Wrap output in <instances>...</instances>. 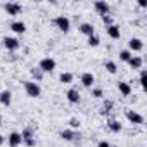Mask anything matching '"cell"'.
I'll list each match as a JSON object with an SVG mask.
<instances>
[{"label": "cell", "mask_w": 147, "mask_h": 147, "mask_svg": "<svg viewBox=\"0 0 147 147\" xmlns=\"http://www.w3.org/2000/svg\"><path fill=\"white\" fill-rule=\"evenodd\" d=\"M23 83H24V92L28 94V97H31V99H38V97L42 95V88H40V85H38L36 82L28 80V82H23Z\"/></svg>", "instance_id": "1"}, {"label": "cell", "mask_w": 147, "mask_h": 147, "mask_svg": "<svg viewBox=\"0 0 147 147\" xmlns=\"http://www.w3.org/2000/svg\"><path fill=\"white\" fill-rule=\"evenodd\" d=\"M55 66H57V62L52 57H43L40 61V64H38V67H40V71L43 73V75H45V73H52L55 69Z\"/></svg>", "instance_id": "2"}, {"label": "cell", "mask_w": 147, "mask_h": 147, "mask_svg": "<svg viewBox=\"0 0 147 147\" xmlns=\"http://www.w3.org/2000/svg\"><path fill=\"white\" fill-rule=\"evenodd\" d=\"M54 24H55L57 30H61V31H64V33H67V31L71 30V21H69L67 16H57V18L54 19Z\"/></svg>", "instance_id": "3"}, {"label": "cell", "mask_w": 147, "mask_h": 147, "mask_svg": "<svg viewBox=\"0 0 147 147\" xmlns=\"http://www.w3.org/2000/svg\"><path fill=\"white\" fill-rule=\"evenodd\" d=\"M125 116H126V119H128L131 125H142V123H144V116H142L140 113L133 111V109H126V111H125Z\"/></svg>", "instance_id": "4"}, {"label": "cell", "mask_w": 147, "mask_h": 147, "mask_svg": "<svg viewBox=\"0 0 147 147\" xmlns=\"http://www.w3.org/2000/svg\"><path fill=\"white\" fill-rule=\"evenodd\" d=\"M4 47L7 49V50H11V52H14V50H18L19 47H21V42L18 40V38H14V36H4Z\"/></svg>", "instance_id": "5"}, {"label": "cell", "mask_w": 147, "mask_h": 147, "mask_svg": "<svg viewBox=\"0 0 147 147\" xmlns=\"http://www.w3.org/2000/svg\"><path fill=\"white\" fill-rule=\"evenodd\" d=\"M4 9H5V12H7L9 16H18V14L21 12L23 5H21L19 2H7V4L4 5Z\"/></svg>", "instance_id": "6"}, {"label": "cell", "mask_w": 147, "mask_h": 147, "mask_svg": "<svg viewBox=\"0 0 147 147\" xmlns=\"http://www.w3.org/2000/svg\"><path fill=\"white\" fill-rule=\"evenodd\" d=\"M61 138L66 140V142H71V140H76L80 138V133H76V130H71V128H64L61 131Z\"/></svg>", "instance_id": "7"}, {"label": "cell", "mask_w": 147, "mask_h": 147, "mask_svg": "<svg viewBox=\"0 0 147 147\" xmlns=\"http://www.w3.org/2000/svg\"><path fill=\"white\" fill-rule=\"evenodd\" d=\"M94 9H95V12H97V14H100V16L109 14V4H107V2H104V0H97V2L94 4Z\"/></svg>", "instance_id": "8"}, {"label": "cell", "mask_w": 147, "mask_h": 147, "mask_svg": "<svg viewBox=\"0 0 147 147\" xmlns=\"http://www.w3.org/2000/svg\"><path fill=\"white\" fill-rule=\"evenodd\" d=\"M128 47H130V52H140V50H144V42L140 40V38H130V42H128Z\"/></svg>", "instance_id": "9"}, {"label": "cell", "mask_w": 147, "mask_h": 147, "mask_svg": "<svg viewBox=\"0 0 147 147\" xmlns=\"http://www.w3.org/2000/svg\"><path fill=\"white\" fill-rule=\"evenodd\" d=\"M66 99H67L69 104H78L80 102V92L76 88H69L67 94H66Z\"/></svg>", "instance_id": "10"}, {"label": "cell", "mask_w": 147, "mask_h": 147, "mask_svg": "<svg viewBox=\"0 0 147 147\" xmlns=\"http://www.w3.org/2000/svg\"><path fill=\"white\" fill-rule=\"evenodd\" d=\"M21 144H23V137H21V133L12 131V133L9 135V147H19Z\"/></svg>", "instance_id": "11"}, {"label": "cell", "mask_w": 147, "mask_h": 147, "mask_svg": "<svg viewBox=\"0 0 147 147\" xmlns=\"http://www.w3.org/2000/svg\"><path fill=\"white\" fill-rule=\"evenodd\" d=\"M80 80H82V85H83V87H87V88L94 87V83H95V76L92 75V73H83Z\"/></svg>", "instance_id": "12"}, {"label": "cell", "mask_w": 147, "mask_h": 147, "mask_svg": "<svg viewBox=\"0 0 147 147\" xmlns=\"http://www.w3.org/2000/svg\"><path fill=\"white\" fill-rule=\"evenodd\" d=\"M80 33H83V35L88 38V36L95 35V28H94L90 23H82V24H80Z\"/></svg>", "instance_id": "13"}, {"label": "cell", "mask_w": 147, "mask_h": 147, "mask_svg": "<svg viewBox=\"0 0 147 147\" xmlns=\"http://www.w3.org/2000/svg\"><path fill=\"white\" fill-rule=\"evenodd\" d=\"M142 64H144V59L140 55H131L130 61H128V66L131 69H142Z\"/></svg>", "instance_id": "14"}, {"label": "cell", "mask_w": 147, "mask_h": 147, "mask_svg": "<svg viewBox=\"0 0 147 147\" xmlns=\"http://www.w3.org/2000/svg\"><path fill=\"white\" fill-rule=\"evenodd\" d=\"M11 102H12L11 90H2V92H0V104H2V106H11Z\"/></svg>", "instance_id": "15"}, {"label": "cell", "mask_w": 147, "mask_h": 147, "mask_svg": "<svg viewBox=\"0 0 147 147\" xmlns=\"http://www.w3.org/2000/svg\"><path fill=\"white\" fill-rule=\"evenodd\" d=\"M106 31H107V35H109L113 40H118V38L121 36V31H119V26H118V24H111V26H107Z\"/></svg>", "instance_id": "16"}, {"label": "cell", "mask_w": 147, "mask_h": 147, "mask_svg": "<svg viewBox=\"0 0 147 147\" xmlns=\"http://www.w3.org/2000/svg\"><path fill=\"white\" fill-rule=\"evenodd\" d=\"M118 90H119V94H121L123 97L131 95V87H130V83H126V82H119V83H118Z\"/></svg>", "instance_id": "17"}, {"label": "cell", "mask_w": 147, "mask_h": 147, "mask_svg": "<svg viewBox=\"0 0 147 147\" xmlns=\"http://www.w3.org/2000/svg\"><path fill=\"white\" fill-rule=\"evenodd\" d=\"M11 30L14 33H24L26 31V24L23 21H14V23H11Z\"/></svg>", "instance_id": "18"}, {"label": "cell", "mask_w": 147, "mask_h": 147, "mask_svg": "<svg viewBox=\"0 0 147 147\" xmlns=\"http://www.w3.org/2000/svg\"><path fill=\"white\" fill-rule=\"evenodd\" d=\"M30 75H31L33 82H36V83L43 80V73L40 71V67H31V69H30Z\"/></svg>", "instance_id": "19"}, {"label": "cell", "mask_w": 147, "mask_h": 147, "mask_svg": "<svg viewBox=\"0 0 147 147\" xmlns=\"http://www.w3.org/2000/svg\"><path fill=\"white\" fill-rule=\"evenodd\" d=\"M107 128L113 131V133H119L121 131V123L118 119H109L107 121Z\"/></svg>", "instance_id": "20"}, {"label": "cell", "mask_w": 147, "mask_h": 147, "mask_svg": "<svg viewBox=\"0 0 147 147\" xmlns=\"http://www.w3.org/2000/svg\"><path fill=\"white\" fill-rule=\"evenodd\" d=\"M73 80H75V76H73V73H61L59 75V82L61 83H64V85H67V83H73Z\"/></svg>", "instance_id": "21"}, {"label": "cell", "mask_w": 147, "mask_h": 147, "mask_svg": "<svg viewBox=\"0 0 147 147\" xmlns=\"http://www.w3.org/2000/svg\"><path fill=\"white\" fill-rule=\"evenodd\" d=\"M104 66H106V71H107V73H111V75H114V73L118 71V64H116L114 61H107Z\"/></svg>", "instance_id": "22"}, {"label": "cell", "mask_w": 147, "mask_h": 147, "mask_svg": "<svg viewBox=\"0 0 147 147\" xmlns=\"http://www.w3.org/2000/svg\"><path fill=\"white\" fill-rule=\"evenodd\" d=\"M131 55H133V54H131L130 50H121V52H119V61H123V62H128Z\"/></svg>", "instance_id": "23"}, {"label": "cell", "mask_w": 147, "mask_h": 147, "mask_svg": "<svg viewBox=\"0 0 147 147\" xmlns=\"http://www.w3.org/2000/svg\"><path fill=\"white\" fill-rule=\"evenodd\" d=\"M100 43V38L97 36V35H92V36H88V45L90 47H97Z\"/></svg>", "instance_id": "24"}, {"label": "cell", "mask_w": 147, "mask_h": 147, "mask_svg": "<svg viewBox=\"0 0 147 147\" xmlns=\"http://www.w3.org/2000/svg\"><path fill=\"white\" fill-rule=\"evenodd\" d=\"M21 137H23V140H26V138H33V130H31L30 126H26V128L23 130Z\"/></svg>", "instance_id": "25"}, {"label": "cell", "mask_w": 147, "mask_h": 147, "mask_svg": "<svg viewBox=\"0 0 147 147\" xmlns=\"http://www.w3.org/2000/svg\"><path fill=\"white\" fill-rule=\"evenodd\" d=\"M69 128H71V130H76V128H80V119H76V118H71V119H69Z\"/></svg>", "instance_id": "26"}, {"label": "cell", "mask_w": 147, "mask_h": 147, "mask_svg": "<svg viewBox=\"0 0 147 147\" xmlns=\"http://www.w3.org/2000/svg\"><path fill=\"white\" fill-rule=\"evenodd\" d=\"M100 19H102V23L106 24V28H107V26H111V24H114V23H113V18H111L109 14H106V16H100Z\"/></svg>", "instance_id": "27"}, {"label": "cell", "mask_w": 147, "mask_h": 147, "mask_svg": "<svg viewBox=\"0 0 147 147\" xmlns=\"http://www.w3.org/2000/svg\"><path fill=\"white\" fill-rule=\"evenodd\" d=\"M92 95L97 97V99H100V97H104V92H102V88H94L92 90Z\"/></svg>", "instance_id": "28"}, {"label": "cell", "mask_w": 147, "mask_h": 147, "mask_svg": "<svg viewBox=\"0 0 147 147\" xmlns=\"http://www.w3.org/2000/svg\"><path fill=\"white\" fill-rule=\"evenodd\" d=\"M140 87L145 88V69H140Z\"/></svg>", "instance_id": "29"}, {"label": "cell", "mask_w": 147, "mask_h": 147, "mask_svg": "<svg viewBox=\"0 0 147 147\" xmlns=\"http://www.w3.org/2000/svg\"><path fill=\"white\" fill-rule=\"evenodd\" d=\"M23 144H26L28 147H35V145H36V140H35V137H33V138H26V140H23Z\"/></svg>", "instance_id": "30"}, {"label": "cell", "mask_w": 147, "mask_h": 147, "mask_svg": "<svg viewBox=\"0 0 147 147\" xmlns=\"http://www.w3.org/2000/svg\"><path fill=\"white\" fill-rule=\"evenodd\" d=\"M97 147H111V144H109V142H106V140H100V142L97 144Z\"/></svg>", "instance_id": "31"}, {"label": "cell", "mask_w": 147, "mask_h": 147, "mask_svg": "<svg viewBox=\"0 0 147 147\" xmlns=\"http://www.w3.org/2000/svg\"><path fill=\"white\" fill-rule=\"evenodd\" d=\"M4 142H5V138H4V135H2V133H0V145H2Z\"/></svg>", "instance_id": "32"}, {"label": "cell", "mask_w": 147, "mask_h": 147, "mask_svg": "<svg viewBox=\"0 0 147 147\" xmlns=\"http://www.w3.org/2000/svg\"><path fill=\"white\" fill-rule=\"evenodd\" d=\"M0 121H2V114H0Z\"/></svg>", "instance_id": "33"}]
</instances>
